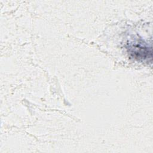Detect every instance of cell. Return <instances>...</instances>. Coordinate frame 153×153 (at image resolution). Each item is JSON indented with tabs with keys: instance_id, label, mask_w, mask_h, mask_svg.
<instances>
[{
	"instance_id": "1",
	"label": "cell",
	"mask_w": 153,
	"mask_h": 153,
	"mask_svg": "<svg viewBox=\"0 0 153 153\" xmlns=\"http://www.w3.org/2000/svg\"><path fill=\"white\" fill-rule=\"evenodd\" d=\"M129 51L133 54L134 58L142 59L143 60L148 59L149 53L151 54V52L149 51L148 47H143L140 43L131 45L129 48Z\"/></svg>"
}]
</instances>
